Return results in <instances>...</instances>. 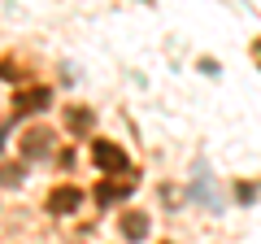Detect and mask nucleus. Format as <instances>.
Listing matches in <instances>:
<instances>
[{
	"instance_id": "1",
	"label": "nucleus",
	"mask_w": 261,
	"mask_h": 244,
	"mask_svg": "<svg viewBox=\"0 0 261 244\" xmlns=\"http://www.w3.org/2000/svg\"><path fill=\"white\" fill-rule=\"evenodd\" d=\"M92 161L100 170H109V175H122V170H126V153H122L118 144H109V140H96L92 144Z\"/></svg>"
},
{
	"instance_id": "3",
	"label": "nucleus",
	"mask_w": 261,
	"mask_h": 244,
	"mask_svg": "<svg viewBox=\"0 0 261 244\" xmlns=\"http://www.w3.org/2000/svg\"><path fill=\"white\" fill-rule=\"evenodd\" d=\"M79 205H83V192H79V188H57V192H48V214H74Z\"/></svg>"
},
{
	"instance_id": "4",
	"label": "nucleus",
	"mask_w": 261,
	"mask_h": 244,
	"mask_svg": "<svg viewBox=\"0 0 261 244\" xmlns=\"http://www.w3.org/2000/svg\"><path fill=\"white\" fill-rule=\"evenodd\" d=\"M122 235H126V240H144V235H148V214H135V209L122 214Z\"/></svg>"
},
{
	"instance_id": "2",
	"label": "nucleus",
	"mask_w": 261,
	"mask_h": 244,
	"mask_svg": "<svg viewBox=\"0 0 261 244\" xmlns=\"http://www.w3.org/2000/svg\"><path fill=\"white\" fill-rule=\"evenodd\" d=\"M53 105V92L48 87H27V92H18V101H13V113H39Z\"/></svg>"
},
{
	"instance_id": "7",
	"label": "nucleus",
	"mask_w": 261,
	"mask_h": 244,
	"mask_svg": "<svg viewBox=\"0 0 261 244\" xmlns=\"http://www.w3.org/2000/svg\"><path fill=\"white\" fill-rule=\"evenodd\" d=\"M65 122H70V131L83 135L87 127H92V109H70V113H65Z\"/></svg>"
},
{
	"instance_id": "6",
	"label": "nucleus",
	"mask_w": 261,
	"mask_h": 244,
	"mask_svg": "<svg viewBox=\"0 0 261 244\" xmlns=\"http://www.w3.org/2000/svg\"><path fill=\"white\" fill-rule=\"evenodd\" d=\"M22 149H27V157H39V153L48 149V131H31L27 140H22Z\"/></svg>"
},
{
	"instance_id": "5",
	"label": "nucleus",
	"mask_w": 261,
	"mask_h": 244,
	"mask_svg": "<svg viewBox=\"0 0 261 244\" xmlns=\"http://www.w3.org/2000/svg\"><path fill=\"white\" fill-rule=\"evenodd\" d=\"M126 192H130V183H122V188H118V183H100V188H96V201H100V205H109V201L126 197Z\"/></svg>"
}]
</instances>
